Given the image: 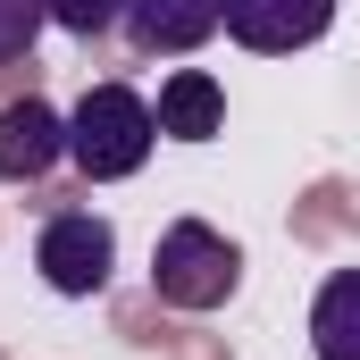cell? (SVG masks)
Segmentation results:
<instances>
[{"label": "cell", "mask_w": 360, "mask_h": 360, "mask_svg": "<svg viewBox=\"0 0 360 360\" xmlns=\"http://www.w3.org/2000/svg\"><path fill=\"white\" fill-rule=\"evenodd\" d=\"M160 143V109L143 101L134 84H92L76 109H68V160L84 184H117L134 176Z\"/></svg>", "instance_id": "obj_1"}, {"label": "cell", "mask_w": 360, "mask_h": 360, "mask_svg": "<svg viewBox=\"0 0 360 360\" xmlns=\"http://www.w3.org/2000/svg\"><path fill=\"white\" fill-rule=\"evenodd\" d=\"M235 285H243V252L210 226V218H176L168 235H160V252H151V293L168 302V310H226L235 302Z\"/></svg>", "instance_id": "obj_2"}, {"label": "cell", "mask_w": 360, "mask_h": 360, "mask_svg": "<svg viewBox=\"0 0 360 360\" xmlns=\"http://www.w3.org/2000/svg\"><path fill=\"white\" fill-rule=\"evenodd\" d=\"M34 269L51 293H68V302H92L109 269H117V226L109 218H92V210H59V218H42V235H34Z\"/></svg>", "instance_id": "obj_3"}, {"label": "cell", "mask_w": 360, "mask_h": 360, "mask_svg": "<svg viewBox=\"0 0 360 360\" xmlns=\"http://www.w3.org/2000/svg\"><path fill=\"white\" fill-rule=\"evenodd\" d=\"M226 25V0H126V42L143 59H193Z\"/></svg>", "instance_id": "obj_4"}, {"label": "cell", "mask_w": 360, "mask_h": 360, "mask_svg": "<svg viewBox=\"0 0 360 360\" xmlns=\"http://www.w3.org/2000/svg\"><path fill=\"white\" fill-rule=\"evenodd\" d=\"M335 25V0H226V34L243 42V51H302V42H319Z\"/></svg>", "instance_id": "obj_5"}, {"label": "cell", "mask_w": 360, "mask_h": 360, "mask_svg": "<svg viewBox=\"0 0 360 360\" xmlns=\"http://www.w3.org/2000/svg\"><path fill=\"white\" fill-rule=\"evenodd\" d=\"M68 160V117L51 109V101H8L0 109V176L8 184H34V176H51Z\"/></svg>", "instance_id": "obj_6"}, {"label": "cell", "mask_w": 360, "mask_h": 360, "mask_svg": "<svg viewBox=\"0 0 360 360\" xmlns=\"http://www.w3.org/2000/svg\"><path fill=\"white\" fill-rule=\"evenodd\" d=\"M218 126H226V84L210 68H176L160 84V134L168 143H210Z\"/></svg>", "instance_id": "obj_7"}, {"label": "cell", "mask_w": 360, "mask_h": 360, "mask_svg": "<svg viewBox=\"0 0 360 360\" xmlns=\"http://www.w3.org/2000/svg\"><path fill=\"white\" fill-rule=\"evenodd\" d=\"M310 352L319 360H360V269H335L310 302Z\"/></svg>", "instance_id": "obj_8"}, {"label": "cell", "mask_w": 360, "mask_h": 360, "mask_svg": "<svg viewBox=\"0 0 360 360\" xmlns=\"http://www.w3.org/2000/svg\"><path fill=\"white\" fill-rule=\"evenodd\" d=\"M42 25H51V0H0V68L25 59L42 42Z\"/></svg>", "instance_id": "obj_9"}, {"label": "cell", "mask_w": 360, "mask_h": 360, "mask_svg": "<svg viewBox=\"0 0 360 360\" xmlns=\"http://www.w3.org/2000/svg\"><path fill=\"white\" fill-rule=\"evenodd\" d=\"M51 25L76 42H101L109 25H126V0H51Z\"/></svg>", "instance_id": "obj_10"}]
</instances>
